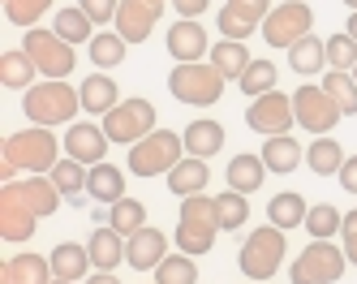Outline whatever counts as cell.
<instances>
[{
  "mask_svg": "<svg viewBox=\"0 0 357 284\" xmlns=\"http://www.w3.org/2000/svg\"><path fill=\"white\" fill-rule=\"evenodd\" d=\"M293 121H297L293 95H280V91H267V95H259V99H250V108H245V125L254 129V134H263V138L289 134Z\"/></svg>",
  "mask_w": 357,
  "mask_h": 284,
  "instance_id": "8fae6325",
  "label": "cell"
},
{
  "mask_svg": "<svg viewBox=\"0 0 357 284\" xmlns=\"http://www.w3.org/2000/svg\"><path fill=\"white\" fill-rule=\"evenodd\" d=\"M181 160H185V138L172 134V129H155V134H146L142 142L130 147V172H134V177L172 172Z\"/></svg>",
  "mask_w": 357,
  "mask_h": 284,
  "instance_id": "8992f818",
  "label": "cell"
},
{
  "mask_svg": "<svg viewBox=\"0 0 357 284\" xmlns=\"http://www.w3.org/2000/svg\"><path fill=\"white\" fill-rule=\"evenodd\" d=\"M5 280H22V284H52L56 271H52V258L43 254H13L5 267H0Z\"/></svg>",
  "mask_w": 357,
  "mask_h": 284,
  "instance_id": "d4e9b609",
  "label": "cell"
},
{
  "mask_svg": "<svg viewBox=\"0 0 357 284\" xmlns=\"http://www.w3.org/2000/svg\"><path fill=\"white\" fill-rule=\"evenodd\" d=\"M86 194L99 202V207H112V202H121L125 198V172L116 168V164H95L91 168V177H86Z\"/></svg>",
  "mask_w": 357,
  "mask_h": 284,
  "instance_id": "603a6c76",
  "label": "cell"
},
{
  "mask_svg": "<svg viewBox=\"0 0 357 284\" xmlns=\"http://www.w3.org/2000/svg\"><path fill=\"white\" fill-rule=\"evenodd\" d=\"M215 220H220L224 232H237V228L250 220V202H245V194H237V190L215 194Z\"/></svg>",
  "mask_w": 357,
  "mask_h": 284,
  "instance_id": "74e56055",
  "label": "cell"
},
{
  "mask_svg": "<svg viewBox=\"0 0 357 284\" xmlns=\"http://www.w3.org/2000/svg\"><path fill=\"white\" fill-rule=\"evenodd\" d=\"M78 5H82V13H86L95 26H108V22H116L121 0H78Z\"/></svg>",
  "mask_w": 357,
  "mask_h": 284,
  "instance_id": "f6af8a7d",
  "label": "cell"
},
{
  "mask_svg": "<svg viewBox=\"0 0 357 284\" xmlns=\"http://www.w3.org/2000/svg\"><path fill=\"white\" fill-rule=\"evenodd\" d=\"M211 65H215L224 77H237V82H241V73L250 69V52H245V43H237V39H220V43L211 47Z\"/></svg>",
  "mask_w": 357,
  "mask_h": 284,
  "instance_id": "e575fe53",
  "label": "cell"
},
{
  "mask_svg": "<svg viewBox=\"0 0 357 284\" xmlns=\"http://www.w3.org/2000/svg\"><path fill=\"white\" fill-rule=\"evenodd\" d=\"M52 284H73V280H52Z\"/></svg>",
  "mask_w": 357,
  "mask_h": 284,
  "instance_id": "f5cc1de1",
  "label": "cell"
},
{
  "mask_svg": "<svg viewBox=\"0 0 357 284\" xmlns=\"http://www.w3.org/2000/svg\"><path fill=\"white\" fill-rule=\"evenodd\" d=\"M155 284H198V263L194 254H168L155 267Z\"/></svg>",
  "mask_w": 357,
  "mask_h": 284,
  "instance_id": "ab89813d",
  "label": "cell"
},
{
  "mask_svg": "<svg viewBox=\"0 0 357 284\" xmlns=\"http://www.w3.org/2000/svg\"><path fill=\"white\" fill-rule=\"evenodd\" d=\"M215 232H220V220H215V198L207 194H194V198H181V220H176V246L181 254H207L215 246Z\"/></svg>",
  "mask_w": 357,
  "mask_h": 284,
  "instance_id": "3957f363",
  "label": "cell"
},
{
  "mask_svg": "<svg viewBox=\"0 0 357 284\" xmlns=\"http://www.w3.org/2000/svg\"><path fill=\"white\" fill-rule=\"evenodd\" d=\"M61 138L43 125H31V129H17V134L5 138V160L17 168V172H52L61 164Z\"/></svg>",
  "mask_w": 357,
  "mask_h": 284,
  "instance_id": "7a4b0ae2",
  "label": "cell"
},
{
  "mask_svg": "<svg viewBox=\"0 0 357 284\" xmlns=\"http://www.w3.org/2000/svg\"><path fill=\"white\" fill-rule=\"evenodd\" d=\"M35 224H39V216L26 207V198L17 194L13 181H5V190H0V237L9 246H22L35 237Z\"/></svg>",
  "mask_w": 357,
  "mask_h": 284,
  "instance_id": "5bb4252c",
  "label": "cell"
},
{
  "mask_svg": "<svg viewBox=\"0 0 357 284\" xmlns=\"http://www.w3.org/2000/svg\"><path fill=\"white\" fill-rule=\"evenodd\" d=\"M104 134L108 142H125V147H134L142 142L146 134H155V103L151 99H121L116 108L104 117Z\"/></svg>",
  "mask_w": 357,
  "mask_h": 284,
  "instance_id": "ba28073f",
  "label": "cell"
},
{
  "mask_svg": "<svg viewBox=\"0 0 357 284\" xmlns=\"http://www.w3.org/2000/svg\"><path fill=\"white\" fill-rule=\"evenodd\" d=\"M353 82H357V69H353Z\"/></svg>",
  "mask_w": 357,
  "mask_h": 284,
  "instance_id": "9f6ffc18",
  "label": "cell"
},
{
  "mask_svg": "<svg viewBox=\"0 0 357 284\" xmlns=\"http://www.w3.org/2000/svg\"><path fill=\"white\" fill-rule=\"evenodd\" d=\"M168 5L176 9V17H185V22H198L202 13H207V0H168Z\"/></svg>",
  "mask_w": 357,
  "mask_h": 284,
  "instance_id": "7dc6e473",
  "label": "cell"
},
{
  "mask_svg": "<svg viewBox=\"0 0 357 284\" xmlns=\"http://www.w3.org/2000/svg\"><path fill=\"white\" fill-rule=\"evenodd\" d=\"M340 224H344V216H340L331 202H319V207H310V211H305V228H310L314 241H331V237L340 232Z\"/></svg>",
  "mask_w": 357,
  "mask_h": 284,
  "instance_id": "60d3db41",
  "label": "cell"
},
{
  "mask_svg": "<svg viewBox=\"0 0 357 284\" xmlns=\"http://www.w3.org/2000/svg\"><path fill=\"white\" fill-rule=\"evenodd\" d=\"M293 112H297V125L301 129H310V134H331V129H336V121L344 117L336 103H331V95L323 91V87H297L293 91Z\"/></svg>",
  "mask_w": 357,
  "mask_h": 284,
  "instance_id": "7c38bea8",
  "label": "cell"
},
{
  "mask_svg": "<svg viewBox=\"0 0 357 284\" xmlns=\"http://www.w3.org/2000/svg\"><path fill=\"white\" fill-rule=\"evenodd\" d=\"M314 26V9L305 5V0H284V5H275L263 22V39L271 47H293L297 39L310 35Z\"/></svg>",
  "mask_w": 357,
  "mask_h": 284,
  "instance_id": "30bf717a",
  "label": "cell"
},
{
  "mask_svg": "<svg viewBox=\"0 0 357 284\" xmlns=\"http://www.w3.org/2000/svg\"><path fill=\"white\" fill-rule=\"evenodd\" d=\"M305 211H310V207H305V198L301 194H275L271 202H267V220L275 224V228H297V224H305Z\"/></svg>",
  "mask_w": 357,
  "mask_h": 284,
  "instance_id": "4dcf8cb0",
  "label": "cell"
},
{
  "mask_svg": "<svg viewBox=\"0 0 357 284\" xmlns=\"http://www.w3.org/2000/svg\"><path fill=\"white\" fill-rule=\"evenodd\" d=\"M323 91L331 95V103H336L344 117H357V82H353V73L331 69V73L323 77Z\"/></svg>",
  "mask_w": 357,
  "mask_h": 284,
  "instance_id": "f35d334b",
  "label": "cell"
},
{
  "mask_svg": "<svg viewBox=\"0 0 357 284\" xmlns=\"http://www.w3.org/2000/svg\"><path fill=\"white\" fill-rule=\"evenodd\" d=\"M35 61L26 57V52H5L0 57V82L13 87V91H31L35 87Z\"/></svg>",
  "mask_w": 357,
  "mask_h": 284,
  "instance_id": "1f68e13d",
  "label": "cell"
},
{
  "mask_svg": "<svg viewBox=\"0 0 357 284\" xmlns=\"http://www.w3.org/2000/svg\"><path fill=\"white\" fill-rule=\"evenodd\" d=\"M344 35H353V39H357V13L349 17V26H344Z\"/></svg>",
  "mask_w": 357,
  "mask_h": 284,
  "instance_id": "f907efd6",
  "label": "cell"
},
{
  "mask_svg": "<svg viewBox=\"0 0 357 284\" xmlns=\"http://www.w3.org/2000/svg\"><path fill=\"white\" fill-rule=\"evenodd\" d=\"M168 258V237L160 228H138L134 237H125V263H130L134 271H155L160 263Z\"/></svg>",
  "mask_w": 357,
  "mask_h": 284,
  "instance_id": "e0dca14e",
  "label": "cell"
},
{
  "mask_svg": "<svg viewBox=\"0 0 357 284\" xmlns=\"http://www.w3.org/2000/svg\"><path fill=\"white\" fill-rule=\"evenodd\" d=\"M340 237H344V258L357 267V211H349L344 216V224H340Z\"/></svg>",
  "mask_w": 357,
  "mask_h": 284,
  "instance_id": "bcb514c9",
  "label": "cell"
},
{
  "mask_svg": "<svg viewBox=\"0 0 357 284\" xmlns=\"http://www.w3.org/2000/svg\"><path fill=\"white\" fill-rule=\"evenodd\" d=\"M155 5H168V0H155Z\"/></svg>",
  "mask_w": 357,
  "mask_h": 284,
  "instance_id": "11a10c76",
  "label": "cell"
},
{
  "mask_svg": "<svg viewBox=\"0 0 357 284\" xmlns=\"http://www.w3.org/2000/svg\"><path fill=\"white\" fill-rule=\"evenodd\" d=\"M228 190H237V194H254L267 181V164H263V155H233L228 160Z\"/></svg>",
  "mask_w": 357,
  "mask_h": 284,
  "instance_id": "484cf974",
  "label": "cell"
},
{
  "mask_svg": "<svg viewBox=\"0 0 357 284\" xmlns=\"http://www.w3.org/2000/svg\"><path fill=\"white\" fill-rule=\"evenodd\" d=\"M305 164H310L314 177H336L340 164H344V151H340L336 138H327V134H323L319 142H310V151H305Z\"/></svg>",
  "mask_w": 357,
  "mask_h": 284,
  "instance_id": "d6a6232c",
  "label": "cell"
},
{
  "mask_svg": "<svg viewBox=\"0 0 357 284\" xmlns=\"http://www.w3.org/2000/svg\"><path fill=\"white\" fill-rule=\"evenodd\" d=\"M241 91H245L250 99L275 91V65H271V61H250V69L241 73Z\"/></svg>",
  "mask_w": 357,
  "mask_h": 284,
  "instance_id": "b9f144b4",
  "label": "cell"
},
{
  "mask_svg": "<svg viewBox=\"0 0 357 284\" xmlns=\"http://www.w3.org/2000/svg\"><path fill=\"white\" fill-rule=\"evenodd\" d=\"M91 267H95V263H91V250H86V246L61 241V246L52 250V271H56V280H86Z\"/></svg>",
  "mask_w": 357,
  "mask_h": 284,
  "instance_id": "f1b7e54d",
  "label": "cell"
},
{
  "mask_svg": "<svg viewBox=\"0 0 357 284\" xmlns=\"http://www.w3.org/2000/svg\"><path fill=\"white\" fill-rule=\"evenodd\" d=\"M267 13H271V0H228V5L215 13V26H220L224 39L245 43L267 22Z\"/></svg>",
  "mask_w": 357,
  "mask_h": 284,
  "instance_id": "4fadbf2b",
  "label": "cell"
},
{
  "mask_svg": "<svg viewBox=\"0 0 357 284\" xmlns=\"http://www.w3.org/2000/svg\"><path fill=\"white\" fill-rule=\"evenodd\" d=\"M108 224L121 232V237H134L138 228H146V207L138 198H121L108 207Z\"/></svg>",
  "mask_w": 357,
  "mask_h": 284,
  "instance_id": "d590c367",
  "label": "cell"
},
{
  "mask_svg": "<svg viewBox=\"0 0 357 284\" xmlns=\"http://www.w3.org/2000/svg\"><path fill=\"white\" fill-rule=\"evenodd\" d=\"M5 284H22V280H5Z\"/></svg>",
  "mask_w": 357,
  "mask_h": 284,
  "instance_id": "db71d44e",
  "label": "cell"
},
{
  "mask_svg": "<svg viewBox=\"0 0 357 284\" xmlns=\"http://www.w3.org/2000/svg\"><path fill=\"white\" fill-rule=\"evenodd\" d=\"M78 95H82V112H95V117H108L121 103V91H116V82L108 73H91L78 87Z\"/></svg>",
  "mask_w": 357,
  "mask_h": 284,
  "instance_id": "cb8c5ba5",
  "label": "cell"
},
{
  "mask_svg": "<svg viewBox=\"0 0 357 284\" xmlns=\"http://www.w3.org/2000/svg\"><path fill=\"white\" fill-rule=\"evenodd\" d=\"M181 138H185V155H194V160H211V155L224 147V125L220 121H190Z\"/></svg>",
  "mask_w": 357,
  "mask_h": 284,
  "instance_id": "4316f807",
  "label": "cell"
},
{
  "mask_svg": "<svg viewBox=\"0 0 357 284\" xmlns=\"http://www.w3.org/2000/svg\"><path fill=\"white\" fill-rule=\"evenodd\" d=\"M336 177H340V186H344L349 194H357V155H349V160L340 164V172H336Z\"/></svg>",
  "mask_w": 357,
  "mask_h": 284,
  "instance_id": "c3c4849f",
  "label": "cell"
},
{
  "mask_svg": "<svg viewBox=\"0 0 357 284\" xmlns=\"http://www.w3.org/2000/svg\"><path fill=\"white\" fill-rule=\"evenodd\" d=\"M327 65V39H314V35H305L289 47V69L301 73V77H310Z\"/></svg>",
  "mask_w": 357,
  "mask_h": 284,
  "instance_id": "f546056e",
  "label": "cell"
},
{
  "mask_svg": "<svg viewBox=\"0 0 357 284\" xmlns=\"http://www.w3.org/2000/svg\"><path fill=\"white\" fill-rule=\"evenodd\" d=\"M47 177H52V186L61 190V198H69L73 207H78L82 198H91V194H86V177H91L86 164H78V160H61Z\"/></svg>",
  "mask_w": 357,
  "mask_h": 284,
  "instance_id": "83f0119b",
  "label": "cell"
},
{
  "mask_svg": "<svg viewBox=\"0 0 357 284\" xmlns=\"http://www.w3.org/2000/svg\"><path fill=\"white\" fill-rule=\"evenodd\" d=\"M224 82H228V77H224L215 65H202V61H194V65H176V69L168 73V91H172V99L190 103V108H211V103H220Z\"/></svg>",
  "mask_w": 357,
  "mask_h": 284,
  "instance_id": "5b68a950",
  "label": "cell"
},
{
  "mask_svg": "<svg viewBox=\"0 0 357 284\" xmlns=\"http://www.w3.org/2000/svg\"><path fill=\"white\" fill-rule=\"evenodd\" d=\"M86 250H91L95 271H116V267L125 263V237H121V232H116L112 224H99V228L91 232Z\"/></svg>",
  "mask_w": 357,
  "mask_h": 284,
  "instance_id": "d6986e66",
  "label": "cell"
},
{
  "mask_svg": "<svg viewBox=\"0 0 357 284\" xmlns=\"http://www.w3.org/2000/svg\"><path fill=\"white\" fill-rule=\"evenodd\" d=\"M17 186V194L26 198V207L43 220V216H52L56 207H61V190L52 186V177H39V172H31V177H22V181H13Z\"/></svg>",
  "mask_w": 357,
  "mask_h": 284,
  "instance_id": "ffe728a7",
  "label": "cell"
},
{
  "mask_svg": "<svg viewBox=\"0 0 357 284\" xmlns=\"http://www.w3.org/2000/svg\"><path fill=\"white\" fill-rule=\"evenodd\" d=\"M86 284H121V280H116V271H95V276H86Z\"/></svg>",
  "mask_w": 357,
  "mask_h": 284,
  "instance_id": "681fc988",
  "label": "cell"
},
{
  "mask_svg": "<svg viewBox=\"0 0 357 284\" xmlns=\"http://www.w3.org/2000/svg\"><path fill=\"white\" fill-rule=\"evenodd\" d=\"M168 52H172V61L176 65H194V61H202L207 57V31H202L198 22H172V31H168Z\"/></svg>",
  "mask_w": 357,
  "mask_h": 284,
  "instance_id": "ac0fdd59",
  "label": "cell"
},
{
  "mask_svg": "<svg viewBox=\"0 0 357 284\" xmlns=\"http://www.w3.org/2000/svg\"><path fill=\"white\" fill-rule=\"evenodd\" d=\"M91 61H95V69H116L121 61H125V47H130V43H125L116 31H99L91 43Z\"/></svg>",
  "mask_w": 357,
  "mask_h": 284,
  "instance_id": "8d00e7d4",
  "label": "cell"
},
{
  "mask_svg": "<svg viewBox=\"0 0 357 284\" xmlns=\"http://www.w3.org/2000/svg\"><path fill=\"white\" fill-rule=\"evenodd\" d=\"M22 52L35 61L39 73L47 77H69L73 65H78V52H73V43H65L56 31H43V26H31L26 35H22Z\"/></svg>",
  "mask_w": 357,
  "mask_h": 284,
  "instance_id": "52a82bcc",
  "label": "cell"
},
{
  "mask_svg": "<svg viewBox=\"0 0 357 284\" xmlns=\"http://www.w3.org/2000/svg\"><path fill=\"white\" fill-rule=\"evenodd\" d=\"M263 164H267V172L289 177L293 168H301V164H305V151H301V142H297V138L275 134V138H267V142H263Z\"/></svg>",
  "mask_w": 357,
  "mask_h": 284,
  "instance_id": "7402d4cb",
  "label": "cell"
},
{
  "mask_svg": "<svg viewBox=\"0 0 357 284\" xmlns=\"http://www.w3.org/2000/svg\"><path fill=\"white\" fill-rule=\"evenodd\" d=\"M344 5H349V9H353V13H357V0H344Z\"/></svg>",
  "mask_w": 357,
  "mask_h": 284,
  "instance_id": "816d5d0a",
  "label": "cell"
},
{
  "mask_svg": "<svg viewBox=\"0 0 357 284\" xmlns=\"http://www.w3.org/2000/svg\"><path fill=\"white\" fill-rule=\"evenodd\" d=\"M327 65L331 69H340V73H349V69H357V39L353 35H331L327 39Z\"/></svg>",
  "mask_w": 357,
  "mask_h": 284,
  "instance_id": "7bdbcfd3",
  "label": "cell"
},
{
  "mask_svg": "<svg viewBox=\"0 0 357 284\" xmlns=\"http://www.w3.org/2000/svg\"><path fill=\"white\" fill-rule=\"evenodd\" d=\"M284 228H275V224H267V228H254L250 237H245V246L237 250V267H241V276L245 280H271L275 271H280V263H284Z\"/></svg>",
  "mask_w": 357,
  "mask_h": 284,
  "instance_id": "277c9868",
  "label": "cell"
},
{
  "mask_svg": "<svg viewBox=\"0 0 357 284\" xmlns=\"http://www.w3.org/2000/svg\"><path fill=\"white\" fill-rule=\"evenodd\" d=\"M22 112L31 117V125H43V129H52V125H73V117L82 112V95L73 91L65 77H47V82L31 87L26 99H22Z\"/></svg>",
  "mask_w": 357,
  "mask_h": 284,
  "instance_id": "6da1fadb",
  "label": "cell"
},
{
  "mask_svg": "<svg viewBox=\"0 0 357 284\" xmlns=\"http://www.w3.org/2000/svg\"><path fill=\"white\" fill-rule=\"evenodd\" d=\"M207 181H211L207 160H194V155H185V160L168 172V190H172L176 198H194V194L207 190Z\"/></svg>",
  "mask_w": 357,
  "mask_h": 284,
  "instance_id": "44dd1931",
  "label": "cell"
},
{
  "mask_svg": "<svg viewBox=\"0 0 357 284\" xmlns=\"http://www.w3.org/2000/svg\"><path fill=\"white\" fill-rule=\"evenodd\" d=\"M47 9H52V0H5L9 22H13V26H26V31H31V26H35Z\"/></svg>",
  "mask_w": 357,
  "mask_h": 284,
  "instance_id": "ee69618b",
  "label": "cell"
},
{
  "mask_svg": "<svg viewBox=\"0 0 357 284\" xmlns=\"http://www.w3.org/2000/svg\"><path fill=\"white\" fill-rule=\"evenodd\" d=\"M164 5H155V0H121V9H116V35L125 43H142L151 31H155V22H160Z\"/></svg>",
  "mask_w": 357,
  "mask_h": 284,
  "instance_id": "9a60e30c",
  "label": "cell"
},
{
  "mask_svg": "<svg viewBox=\"0 0 357 284\" xmlns=\"http://www.w3.org/2000/svg\"><path fill=\"white\" fill-rule=\"evenodd\" d=\"M52 31H56L65 43H91V39H95V22L82 13V5H69V9L56 13V26H52Z\"/></svg>",
  "mask_w": 357,
  "mask_h": 284,
  "instance_id": "836d02e7",
  "label": "cell"
},
{
  "mask_svg": "<svg viewBox=\"0 0 357 284\" xmlns=\"http://www.w3.org/2000/svg\"><path fill=\"white\" fill-rule=\"evenodd\" d=\"M61 142H65V151H69V160H78V164H86V168L104 164V155H108V134H104L99 125H91V121H73L69 134H65Z\"/></svg>",
  "mask_w": 357,
  "mask_h": 284,
  "instance_id": "2e32d148",
  "label": "cell"
},
{
  "mask_svg": "<svg viewBox=\"0 0 357 284\" xmlns=\"http://www.w3.org/2000/svg\"><path fill=\"white\" fill-rule=\"evenodd\" d=\"M344 250L340 246H331V241H314V246H305L297 258H293V267H289V280L293 284H336L344 276Z\"/></svg>",
  "mask_w": 357,
  "mask_h": 284,
  "instance_id": "9c48e42d",
  "label": "cell"
}]
</instances>
